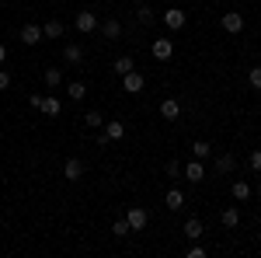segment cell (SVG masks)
<instances>
[{
  "mask_svg": "<svg viewBox=\"0 0 261 258\" xmlns=\"http://www.w3.org/2000/svg\"><path fill=\"white\" fill-rule=\"evenodd\" d=\"M125 220H129V230H133V234H143L146 223H150V213H146L143 206H129V209H125Z\"/></svg>",
  "mask_w": 261,
  "mask_h": 258,
  "instance_id": "6da1fadb",
  "label": "cell"
},
{
  "mask_svg": "<svg viewBox=\"0 0 261 258\" xmlns=\"http://www.w3.org/2000/svg\"><path fill=\"white\" fill-rule=\"evenodd\" d=\"M73 28H77L81 35H91V32H98V14H94V11H77V18H73Z\"/></svg>",
  "mask_w": 261,
  "mask_h": 258,
  "instance_id": "7a4b0ae2",
  "label": "cell"
},
{
  "mask_svg": "<svg viewBox=\"0 0 261 258\" xmlns=\"http://www.w3.org/2000/svg\"><path fill=\"white\" fill-rule=\"evenodd\" d=\"M220 25H223L226 35H241V32H244V14H241V11H226V14L220 18Z\"/></svg>",
  "mask_w": 261,
  "mask_h": 258,
  "instance_id": "3957f363",
  "label": "cell"
},
{
  "mask_svg": "<svg viewBox=\"0 0 261 258\" xmlns=\"http://www.w3.org/2000/svg\"><path fill=\"white\" fill-rule=\"evenodd\" d=\"M143 87H146V77H143L140 70H129V74L122 77V91H125V95H140Z\"/></svg>",
  "mask_w": 261,
  "mask_h": 258,
  "instance_id": "277c9868",
  "label": "cell"
},
{
  "mask_svg": "<svg viewBox=\"0 0 261 258\" xmlns=\"http://www.w3.org/2000/svg\"><path fill=\"white\" fill-rule=\"evenodd\" d=\"M150 53H153V60L167 63L171 56H174V42H171V39H153V45H150Z\"/></svg>",
  "mask_w": 261,
  "mask_h": 258,
  "instance_id": "5b68a950",
  "label": "cell"
},
{
  "mask_svg": "<svg viewBox=\"0 0 261 258\" xmlns=\"http://www.w3.org/2000/svg\"><path fill=\"white\" fill-rule=\"evenodd\" d=\"M63 178H66V181H81L84 178V160L81 157H70L66 164H63Z\"/></svg>",
  "mask_w": 261,
  "mask_h": 258,
  "instance_id": "8992f818",
  "label": "cell"
},
{
  "mask_svg": "<svg viewBox=\"0 0 261 258\" xmlns=\"http://www.w3.org/2000/svg\"><path fill=\"white\" fill-rule=\"evenodd\" d=\"M185 11H178V7H167V11H164V25H167V28H171V32H181V28H185Z\"/></svg>",
  "mask_w": 261,
  "mask_h": 258,
  "instance_id": "52a82bcc",
  "label": "cell"
},
{
  "mask_svg": "<svg viewBox=\"0 0 261 258\" xmlns=\"http://www.w3.org/2000/svg\"><path fill=\"white\" fill-rule=\"evenodd\" d=\"M98 32H101V39H122V25L115 18H108V21H98Z\"/></svg>",
  "mask_w": 261,
  "mask_h": 258,
  "instance_id": "ba28073f",
  "label": "cell"
},
{
  "mask_svg": "<svg viewBox=\"0 0 261 258\" xmlns=\"http://www.w3.org/2000/svg\"><path fill=\"white\" fill-rule=\"evenodd\" d=\"M125 136V122H105V133H101V143H115V139Z\"/></svg>",
  "mask_w": 261,
  "mask_h": 258,
  "instance_id": "9c48e42d",
  "label": "cell"
},
{
  "mask_svg": "<svg viewBox=\"0 0 261 258\" xmlns=\"http://www.w3.org/2000/svg\"><path fill=\"white\" fill-rule=\"evenodd\" d=\"M181 175H185L188 181H195V185H199V181L205 178V168H202V160H199V157H192L188 164H185V171H181Z\"/></svg>",
  "mask_w": 261,
  "mask_h": 258,
  "instance_id": "30bf717a",
  "label": "cell"
},
{
  "mask_svg": "<svg viewBox=\"0 0 261 258\" xmlns=\"http://www.w3.org/2000/svg\"><path fill=\"white\" fill-rule=\"evenodd\" d=\"M63 60L70 63V66H81V63H84V49L77 45V42H70V45H63Z\"/></svg>",
  "mask_w": 261,
  "mask_h": 258,
  "instance_id": "8fae6325",
  "label": "cell"
},
{
  "mask_svg": "<svg viewBox=\"0 0 261 258\" xmlns=\"http://www.w3.org/2000/svg\"><path fill=\"white\" fill-rule=\"evenodd\" d=\"M21 42H24V45H35V42H42V25H32V21H28V25L21 28Z\"/></svg>",
  "mask_w": 261,
  "mask_h": 258,
  "instance_id": "7c38bea8",
  "label": "cell"
},
{
  "mask_svg": "<svg viewBox=\"0 0 261 258\" xmlns=\"http://www.w3.org/2000/svg\"><path fill=\"white\" fill-rule=\"evenodd\" d=\"M202 234H205V227H202L199 217H188V220H185V238H188V241H199Z\"/></svg>",
  "mask_w": 261,
  "mask_h": 258,
  "instance_id": "4fadbf2b",
  "label": "cell"
},
{
  "mask_svg": "<svg viewBox=\"0 0 261 258\" xmlns=\"http://www.w3.org/2000/svg\"><path fill=\"white\" fill-rule=\"evenodd\" d=\"M39 112H45V115H63V101L56 98V95H45L42 98V108Z\"/></svg>",
  "mask_w": 261,
  "mask_h": 258,
  "instance_id": "5bb4252c",
  "label": "cell"
},
{
  "mask_svg": "<svg viewBox=\"0 0 261 258\" xmlns=\"http://www.w3.org/2000/svg\"><path fill=\"white\" fill-rule=\"evenodd\" d=\"M161 115H164L167 122H174V119L181 115V105H178L174 98H164V101H161Z\"/></svg>",
  "mask_w": 261,
  "mask_h": 258,
  "instance_id": "9a60e30c",
  "label": "cell"
},
{
  "mask_svg": "<svg viewBox=\"0 0 261 258\" xmlns=\"http://www.w3.org/2000/svg\"><path fill=\"white\" fill-rule=\"evenodd\" d=\"M63 32H66V28H63V21H45V25H42V39H60Z\"/></svg>",
  "mask_w": 261,
  "mask_h": 258,
  "instance_id": "2e32d148",
  "label": "cell"
},
{
  "mask_svg": "<svg viewBox=\"0 0 261 258\" xmlns=\"http://www.w3.org/2000/svg\"><path fill=\"white\" fill-rule=\"evenodd\" d=\"M220 223H223V227H226V230H233V227L241 223V213H237L233 206H226V209H223V213H220Z\"/></svg>",
  "mask_w": 261,
  "mask_h": 258,
  "instance_id": "e0dca14e",
  "label": "cell"
},
{
  "mask_svg": "<svg viewBox=\"0 0 261 258\" xmlns=\"http://www.w3.org/2000/svg\"><path fill=\"white\" fill-rule=\"evenodd\" d=\"M42 80H45V87H60V84H63V70H60V66H45Z\"/></svg>",
  "mask_w": 261,
  "mask_h": 258,
  "instance_id": "ac0fdd59",
  "label": "cell"
},
{
  "mask_svg": "<svg viewBox=\"0 0 261 258\" xmlns=\"http://www.w3.org/2000/svg\"><path fill=\"white\" fill-rule=\"evenodd\" d=\"M112 70H115L119 77H125L129 70H136V60H133V56H119V60L112 63Z\"/></svg>",
  "mask_w": 261,
  "mask_h": 258,
  "instance_id": "d6986e66",
  "label": "cell"
},
{
  "mask_svg": "<svg viewBox=\"0 0 261 258\" xmlns=\"http://www.w3.org/2000/svg\"><path fill=\"white\" fill-rule=\"evenodd\" d=\"M66 95H70V101H84L87 98V84H84V80H73V84L66 87Z\"/></svg>",
  "mask_w": 261,
  "mask_h": 258,
  "instance_id": "ffe728a7",
  "label": "cell"
},
{
  "mask_svg": "<svg viewBox=\"0 0 261 258\" xmlns=\"http://www.w3.org/2000/svg\"><path fill=\"white\" fill-rule=\"evenodd\" d=\"M230 196L237 199V202H247V199H251V185H247V181H233Z\"/></svg>",
  "mask_w": 261,
  "mask_h": 258,
  "instance_id": "44dd1931",
  "label": "cell"
},
{
  "mask_svg": "<svg viewBox=\"0 0 261 258\" xmlns=\"http://www.w3.org/2000/svg\"><path fill=\"white\" fill-rule=\"evenodd\" d=\"M164 202H167V209H181L185 206V192L181 189H167V199Z\"/></svg>",
  "mask_w": 261,
  "mask_h": 258,
  "instance_id": "7402d4cb",
  "label": "cell"
},
{
  "mask_svg": "<svg viewBox=\"0 0 261 258\" xmlns=\"http://www.w3.org/2000/svg\"><path fill=\"white\" fill-rule=\"evenodd\" d=\"M233 168H237V160L230 157V154H220V157H216V171H220V175H230Z\"/></svg>",
  "mask_w": 261,
  "mask_h": 258,
  "instance_id": "603a6c76",
  "label": "cell"
},
{
  "mask_svg": "<svg viewBox=\"0 0 261 258\" xmlns=\"http://www.w3.org/2000/svg\"><path fill=\"white\" fill-rule=\"evenodd\" d=\"M192 154H195V157H199V160H205V157H209V154H213V147H209L205 139H195V143H192Z\"/></svg>",
  "mask_w": 261,
  "mask_h": 258,
  "instance_id": "cb8c5ba5",
  "label": "cell"
},
{
  "mask_svg": "<svg viewBox=\"0 0 261 258\" xmlns=\"http://www.w3.org/2000/svg\"><path fill=\"white\" fill-rule=\"evenodd\" d=\"M112 234H115V238H129V234H133V230H129V220L125 217L115 220V223H112Z\"/></svg>",
  "mask_w": 261,
  "mask_h": 258,
  "instance_id": "d4e9b609",
  "label": "cell"
},
{
  "mask_svg": "<svg viewBox=\"0 0 261 258\" xmlns=\"http://www.w3.org/2000/svg\"><path fill=\"white\" fill-rule=\"evenodd\" d=\"M136 18H140V25H153V21H157V14H153V7H146V4H143L140 11H136Z\"/></svg>",
  "mask_w": 261,
  "mask_h": 258,
  "instance_id": "484cf974",
  "label": "cell"
},
{
  "mask_svg": "<svg viewBox=\"0 0 261 258\" xmlns=\"http://www.w3.org/2000/svg\"><path fill=\"white\" fill-rule=\"evenodd\" d=\"M84 126H87V129H98V126H105L101 112H87V115H84Z\"/></svg>",
  "mask_w": 261,
  "mask_h": 258,
  "instance_id": "4316f807",
  "label": "cell"
},
{
  "mask_svg": "<svg viewBox=\"0 0 261 258\" xmlns=\"http://www.w3.org/2000/svg\"><path fill=\"white\" fill-rule=\"evenodd\" d=\"M247 84H251L254 91H261V66H251V74H247Z\"/></svg>",
  "mask_w": 261,
  "mask_h": 258,
  "instance_id": "83f0119b",
  "label": "cell"
},
{
  "mask_svg": "<svg viewBox=\"0 0 261 258\" xmlns=\"http://www.w3.org/2000/svg\"><path fill=\"white\" fill-rule=\"evenodd\" d=\"M181 171H185V164H181V160H167V178H178Z\"/></svg>",
  "mask_w": 261,
  "mask_h": 258,
  "instance_id": "f1b7e54d",
  "label": "cell"
},
{
  "mask_svg": "<svg viewBox=\"0 0 261 258\" xmlns=\"http://www.w3.org/2000/svg\"><path fill=\"white\" fill-rule=\"evenodd\" d=\"M185 255H188V258H205V248H202L199 241H192V248H188Z\"/></svg>",
  "mask_w": 261,
  "mask_h": 258,
  "instance_id": "f546056e",
  "label": "cell"
},
{
  "mask_svg": "<svg viewBox=\"0 0 261 258\" xmlns=\"http://www.w3.org/2000/svg\"><path fill=\"white\" fill-rule=\"evenodd\" d=\"M251 171L261 175V150H251Z\"/></svg>",
  "mask_w": 261,
  "mask_h": 258,
  "instance_id": "4dcf8cb0",
  "label": "cell"
},
{
  "mask_svg": "<svg viewBox=\"0 0 261 258\" xmlns=\"http://www.w3.org/2000/svg\"><path fill=\"white\" fill-rule=\"evenodd\" d=\"M7 87H11V74H7V70H0V91H7Z\"/></svg>",
  "mask_w": 261,
  "mask_h": 258,
  "instance_id": "1f68e13d",
  "label": "cell"
},
{
  "mask_svg": "<svg viewBox=\"0 0 261 258\" xmlns=\"http://www.w3.org/2000/svg\"><path fill=\"white\" fill-rule=\"evenodd\" d=\"M42 98H45V95H28V105H32V108H42Z\"/></svg>",
  "mask_w": 261,
  "mask_h": 258,
  "instance_id": "d6a6232c",
  "label": "cell"
},
{
  "mask_svg": "<svg viewBox=\"0 0 261 258\" xmlns=\"http://www.w3.org/2000/svg\"><path fill=\"white\" fill-rule=\"evenodd\" d=\"M4 60H7V45L0 42V66H4Z\"/></svg>",
  "mask_w": 261,
  "mask_h": 258,
  "instance_id": "836d02e7",
  "label": "cell"
}]
</instances>
